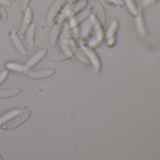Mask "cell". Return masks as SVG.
<instances>
[{"label":"cell","mask_w":160,"mask_h":160,"mask_svg":"<svg viewBox=\"0 0 160 160\" xmlns=\"http://www.w3.org/2000/svg\"><path fill=\"white\" fill-rule=\"evenodd\" d=\"M118 29V22L116 20H113L108 28V29L107 30V33H106V37L107 39H110V38H113L116 31Z\"/></svg>","instance_id":"ac0fdd59"},{"label":"cell","mask_w":160,"mask_h":160,"mask_svg":"<svg viewBox=\"0 0 160 160\" xmlns=\"http://www.w3.org/2000/svg\"><path fill=\"white\" fill-rule=\"evenodd\" d=\"M26 42L28 51H32L34 48V40H35V25L29 26L28 30L26 31Z\"/></svg>","instance_id":"ba28073f"},{"label":"cell","mask_w":160,"mask_h":160,"mask_svg":"<svg viewBox=\"0 0 160 160\" xmlns=\"http://www.w3.org/2000/svg\"><path fill=\"white\" fill-rule=\"evenodd\" d=\"M6 67H7V69L11 70V71L17 72H27L28 71V69L27 68L26 65H23L20 63H15V62H8V63H6Z\"/></svg>","instance_id":"9a60e30c"},{"label":"cell","mask_w":160,"mask_h":160,"mask_svg":"<svg viewBox=\"0 0 160 160\" xmlns=\"http://www.w3.org/2000/svg\"><path fill=\"white\" fill-rule=\"evenodd\" d=\"M136 26L138 28V33L142 36L145 37L146 36V28H145V25H144V20H143V16L141 12H138L137 15V19H136Z\"/></svg>","instance_id":"4fadbf2b"},{"label":"cell","mask_w":160,"mask_h":160,"mask_svg":"<svg viewBox=\"0 0 160 160\" xmlns=\"http://www.w3.org/2000/svg\"><path fill=\"white\" fill-rule=\"evenodd\" d=\"M69 58V57L63 52L62 54L61 53H58V54H52L50 56L47 57V59L48 60H51V61H61V60H65Z\"/></svg>","instance_id":"d6986e66"},{"label":"cell","mask_w":160,"mask_h":160,"mask_svg":"<svg viewBox=\"0 0 160 160\" xmlns=\"http://www.w3.org/2000/svg\"><path fill=\"white\" fill-rule=\"evenodd\" d=\"M29 115H30V110H28V109L24 110L21 114H19L18 116H16L15 119L13 118L12 120H11V122H8L7 125L2 126V128H3V129H9V130L13 129V128L19 126L20 124H22L24 122H26V121L28 119Z\"/></svg>","instance_id":"3957f363"},{"label":"cell","mask_w":160,"mask_h":160,"mask_svg":"<svg viewBox=\"0 0 160 160\" xmlns=\"http://www.w3.org/2000/svg\"><path fill=\"white\" fill-rule=\"evenodd\" d=\"M90 20H91L92 27V28L94 30V36L90 40L89 45L93 47L101 42L102 39H103V30H102L101 25L99 23V20H97V18L94 15H91Z\"/></svg>","instance_id":"6da1fadb"},{"label":"cell","mask_w":160,"mask_h":160,"mask_svg":"<svg viewBox=\"0 0 160 160\" xmlns=\"http://www.w3.org/2000/svg\"><path fill=\"white\" fill-rule=\"evenodd\" d=\"M23 13H24L23 22H22V25H21V28H20V30H19V34H20V35H23V34L26 33V31L28 30V28L29 26L31 25L32 17H33L32 11H31V9L28 8V7L25 10V12H24Z\"/></svg>","instance_id":"5b68a950"},{"label":"cell","mask_w":160,"mask_h":160,"mask_svg":"<svg viewBox=\"0 0 160 160\" xmlns=\"http://www.w3.org/2000/svg\"><path fill=\"white\" fill-rule=\"evenodd\" d=\"M10 36H11V39H12V41L14 46H15L16 49L18 50V52H19L20 54L24 55V56H27V55H28V50L26 49V47H25L24 44L22 43V42H21V40H20L19 36H18L14 31H11Z\"/></svg>","instance_id":"9c48e42d"},{"label":"cell","mask_w":160,"mask_h":160,"mask_svg":"<svg viewBox=\"0 0 160 160\" xmlns=\"http://www.w3.org/2000/svg\"><path fill=\"white\" fill-rule=\"evenodd\" d=\"M10 1H11V2H13V1H14V0H10Z\"/></svg>","instance_id":"f1b7e54d"},{"label":"cell","mask_w":160,"mask_h":160,"mask_svg":"<svg viewBox=\"0 0 160 160\" xmlns=\"http://www.w3.org/2000/svg\"><path fill=\"white\" fill-rule=\"evenodd\" d=\"M108 46H112V45H114V43H115V38L113 37V38H110V39H108Z\"/></svg>","instance_id":"83f0119b"},{"label":"cell","mask_w":160,"mask_h":160,"mask_svg":"<svg viewBox=\"0 0 160 160\" xmlns=\"http://www.w3.org/2000/svg\"><path fill=\"white\" fill-rule=\"evenodd\" d=\"M23 111H24L23 109L18 108V109L12 110V111H10V112H8V113H6V114L2 115L1 117H0V126L3 125V124L6 123V122H8L9 121L12 120L13 118H15L16 116H18L19 114H21Z\"/></svg>","instance_id":"30bf717a"},{"label":"cell","mask_w":160,"mask_h":160,"mask_svg":"<svg viewBox=\"0 0 160 160\" xmlns=\"http://www.w3.org/2000/svg\"><path fill=\"white\" fill-rule=\"evenodd\" d=\"M156 1H158V0H143L142 5H143V6H147V5H149V4L154 3V2H156Z\"/></svg>","instance_id":"484cf974"},{"label":"cell","mask_w":160,"mask_h":160,"mask_svg":"<svg viewBox=\"0 0 160 160\" xmlns=\"http://www.w3.org/2000/svg\"><path fill=\"white\" fill-rule=\"evenodd\" d=\"M80 46H81V50L84 52V54L86 55L88 59L92 63L95 71L99 72L100 69H101V61H100V58H99L98 55L95 53V51L92 48H91L90 46L83 44L82 42H80Z\"/></svg>","instance_id":"7a4b0ae2"},{"label":"cell","mask_w":160,"mask_h":160,"mask_svg":"<svg viewBox=\"0 0 160 160\" xmlns=\"http://www.w3.org/2000/svg\"><path fill=\"white\" fill-rule=\"evenodd\" d=\"M61 26H62V23L60 22H58L57 25L53 28L52 31H51V34H50V38H49V42H50V45L51 46H54L56 42H57V39L60 33V30H61Z\"/></svg>","instance_id":"8fae6325"},{"label":"cell","mask_w":160,"mask_h":160,"mask_svg":"<svg viewBox=\"0 0 160 160\" xmlns=\"http://www.w3.org/2000/svg\"><path fill=\"white\" fill-rule=\"evenodd\" d=\"M87 3H88L87 0H79V1L77 3H75L74 5L70 6V15L72 16L76 12H80V11H81L87 5Z\"/></svg>","instance_id":"2e32d148"},{"label":"cell","mask_w":160,"mask_h":160,"mask_svg":"<svg viewBox=\"0 0 160 160\" xmlns=\"http://www.w3.org/2000/svg\"><path fill=\"white\" fill-rule=\"evenodd\" d=\"M93 5H94V10H95L98 19L100 20L102 25H105L106 24V13H105V11H104L102 5L98 1H94Z\"/></svg>","instance_id":"5bb4252c"},{"label":"cell","mask_w":160,"mask_h":160,"mask_svg":"<svg viewBox=\"0 0 160 160\" xmlns=\"http://www.w3.org/2000/svg\"><path fill=\"white\" fill-rule=\"evenodd\" d=\"M123 1L125 2L130 13L134 16H137L138 13V8H137V6H136V4L133 0H123Z\"/></svg>","instance_id":"ffe728a7"},{"label":"cell","mask_w":160,"mask_h":160,"mask_svg":"<svg viewBox=\"0 0 160 160\" xmlns=\"http://www.w3.org/2000/svg\"><path fill=\"white\" fill-rule=\"evenodd\" d=\"M55 72V69H47V70H42V71H33V72H27V75L29 78L33 79H39V78H46L51 75H53Z\"/></svg>","instance_id":"8992f818"},{"label":"cell","mask_w":160,"mask_h":160,"mask_svg":"<svg viewBox=\"0 0 160 160\" xmlns=\"http://www.w3.org/2000/svg\"><path fill=\"white\" fill-rule=\"evenodd\" d=\"M30 0H22V2H21V5H20V11L21 12H24L25 10L28 8V3H29Z\"/></svg>","instance_id":"603a6c76"},{"label":"cell","mask_w":160,"mask_h":160,"mask_svg":"<svg viewBox=\"0 0 160 160\" xmlns=\"http://www.w3.org/2000/svg\"><path fill=\"white\" fill-rule=\"evenodd\" d=\"M46 53H47V50H46V49H42V50H40L39 52H37L36 54H34V55L28 59V61L27 62V64H26L27 68L29 70V69H31L32 67H34L38 62H40V61L45 57Z\"/></svg>","instance_id":"52a82bcc"},{"label":"cell","mask_w":160,"mask_h":160,"mask_svg":"<svg viewBox=\"0 0 160 160\" xmlns=\"http://www.w3.org/2000/svg\"><path fill=\"white\" fill-rule=\"evenodd\" d=\"M67 2V0H56L55 3L52 5V7L50 8L48 14H47V21L48 23H52L56 16L58 15V12L61 10V8L64 6V4Z\"/></svg>","instance_id":"277c9868"},{"label":"cell","mask_w":160,"mask_h":160,"mask_svg":"<svg viewBox=\"0 0 160 160\" xmlns=\"http://www.w3.org/2000/svg\"><path fill=\"white\" fill-rule=\"evenodd\" d=\"M0 18H1V15H0Z\"/></svg>","instance_id":"4dcf8cb0"},{"label":"cell","mask_w":160,"mask_h":160,"mask_svg":"<svg viewBox=\"0 0 160 160\" xmlns=\"http://www.w3.org/2000/svg\"><path fill=\"white\" fill-rule=\"evenodd\" d=\"M92 23L91 20H88L87 22H85L83 24V26L81 27V32H80V35L82 37H86L88 36V34L92 31Z\"/></svg>","instance_id":"44dd1931"},{"label":"cell","mask_w":160,"mask_h":160,"mask_svg":"<svg viewBox=\"0 0 160 160\" xmlns=\"http://www.w3.org/2000/svg\"><path fill=\"white\" fill-rule=\"evenodd\" d=\"M8 75H9L8 71H2L1 72H0V84H2L5 81L6 78L8 77Z\"/></svg>","instance_id":"cb8c5ba5"},{"label":"cell","mask_w":160,"mask_h":160,"mask_svg":"<svg viewBox=\"0 0 160 160\" xmlns=\"http://www.w3.org/2000/svg\"><path fill=\"white\" fill-rule=\"evenodd\" d=\"M90 14H91V9H86V10H84L83 12H79L77 15H75V16L73 17V19H74L75 23L78 25L79 23H81V22H83L84 20H86V18H87Z\"/></svg>","instance_id":"e0dca14e"},{"label":"cell","mask_w":160,"mask_h":160,"mask_svg":"<svg viewBox=\"0 0 160 160\" xmlns=\"http://www.w3.org/2000/svg\"><path fill=\"white\" fill-rule=\"evenodd\" d=\"M0 159H1V156H0Z\"/></svg>","instance_id":"f546056e"},{"label":"cell","mask_w":160,"mask_h":160,"mask_svg":"<svg viewBox=\"0 0 160 160\" xmlns=\"http://www.w3.org/2000/svg\"><path fill=\"white\" fill-rule=\"evenodd\" d=\"M0 5H4V6H11V1L10 0H0Z\"/></svg>","instance_id":"4316f807"},{"label":"cell","mask_w":160,"mask_h":160,"mask_svg":"<svg viewBox=\"0 0 160 160\" xmlns=\"http://www.w3.org/2000/svg\"><path fill=\"white\" fill-rule=\"evenodd\" d=\"M22 92V89L20 88H13V89H5L0 90V98H8V97H13L18 95Z\"/></svg>","instance_id":"7c38bea8"},{"label":"cell","mask_w":160,"mask_h":160,"mask_svg":"<svg viewBox=\"0 0 160 160\" xmlns=\"http://www.w3.org/2000/svg\"><path fill=\"white\" fill-rule=\"evenodd\" d=\"M74 52H75L76 56L78 57V58H79L80 60L83 61V62H85V63H89V59H88V58L86 57V55L84 54V52H83L82 50H78V49H77V51L74 50Z\"/></svg>","instance_id":"7402d4cb"},{"label":"cell","mask_w":160,"mask_h":160,"mask_svg":"<svg viewBox=\"0 0 160 160\" xmlns=\"http://www.w3.org/2000/svg\"><path fill=\"white\" fill-rule=\"evenodd\" d=\"M104 1H107V2H109V3H112L115 5H119V6H122L124 4L123 0H104Z\"/></svg>","instance_id":"d4e9b609"}]
</instances>
